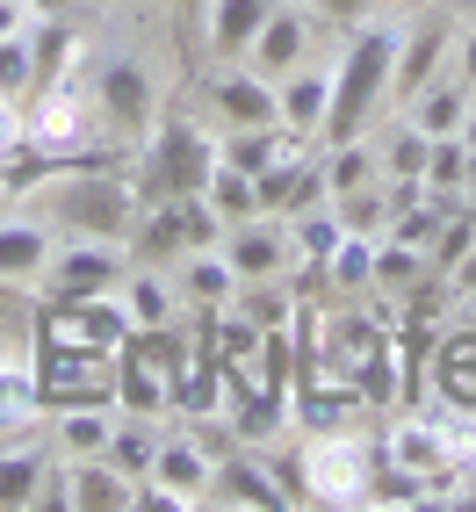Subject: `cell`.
<instances>
[{
  "label": "cell",
  "instance_id": "f546056e",
  "mask_svg": "<svg viewBox=\"0 0 476 512\" xmlns=\"http://www.w3.org/2000/svg\"><path fill=\"white\" fill-rule=\"evenodd\" d=\"M44 448H0V505H37V484H44Z\"/></svg>",
  "mask_w": 476,
  "mask_h": 512
},
{
  "label": "cell",
  "instance_id": "e0dca14e",
  "mask_svg": "<svg viewBox=\"0 0 476 512\" xmlns=\"http://www.w3.org/2000/svg\"><path fill=\"white\" fill-rule=\"evenodd\" d=\"M303 51H311V22H303L296 8H275V15H267V29L253 37L246 65H253V73H267V80H282V73H296V65H303Z\"/></svg>",
  "mask_w": 476,
  "mask_h": 512
},
{
  "label": "cell",
  "instance_id": "ffe728a7",
  "mask_svg": "<svg viewBox=\"0 0 476 512\" xmlns=\"http://www.w3.org/2000/svg\"><path fill=\"white\" fill-rule=\"evenodd\" d=\"M210 455L195 448V440H159V455H152V484H166L181 505H202L210 498Z\"/></svg>",
  "mask_w": 476,
  "mask_h": 512
},
{
  "label": "cell",
  "instance_id": "1f68e13d",
  "mask_svg": "<svg viewBox=\"0 0 476 512\" xmlns=\"http://www.w3.org/2000/svg\"><path fill=\"white\" fill-rule=\"evenodd\" d=\"M325 188H332V202H347V195H361V188H376V152H368L361 138H347V145H332V166H325Z\"/></svg>",
  "mask_w": 476,
  "mask_h": 512
},
{
  "label": "cell",
  "instance_id": "ee69618b",
  "mask_svg": "<svg viewBox=\"0 0 476 512\" xmlns=\"http://www.w3.org/2000/svg\"><path fill=\"white\" fill-rule=\"evenodd\" d=\"M318 15H332V22H368V0H318Z\"/></svg>",
  "mask_w": 476,
  "mask_h": 512
},
{
  "label": "cell",
  "instance_id": "484cf974",
  "mask_svg": "<svg viewBox=\"0 0 476 512\" xmlns=\"http://www.w3.org/2000/svg\"><path fill=\"white\" fill-rule=\"evenodd\" d=\"M469 116V80H433L419 101H412V123L426 130V138H455Z\"/></svg>",
  "mask_w": 476,
  "mask_h": 512
},
{
  "label": "cell",
  "instance_id": "836d02e7",
  "mask_svg": "<svg viewBox=\"0 0 476 512\" xmlns=\"http://www.w3.org/2000/svg\"><path fill=\"white\" fill-rule=\"evenodd\" d=\"M181 282H188L195 303H231V296H238V275H231V260H224L217 246L188 253V275H181Z\"/></svg>",
  "mask_w": 476,
  "mask_h": 512
},
{
  "label": "cell",
  "instance_id": "9a60e30c",
  "mask_svg": "<svg viewBox=\"0 0 476 512\" xmlns=\"http://www.w3.org/2000/svg\"><path fill=\"white\" fill-rule=\"evenodd\" d=\"M51 231L44 224H29V217H0V282H15V289H37L44 282V267H51Z\"/></svg>",
  "mask_w": 476,
  "mask_h": 512
},
{
  "label": "cell",
  "instance_id": "ba28073f",
  "mask_svg": "<svg viewBox=\"0 0 476 512\" xmlns=\"http://www.w3.org/2000/svg\"><path fill=\"white\" fill-rule=\"evenodd\" d=\"M217 253L231 260V275H238V282H275L282 267H289V231L246 217V224H231V231L217 238Z\"/></svg>",
  "mask_w": 476,
  "mask_h": 512
},
{
  "label": "cell",
  "instance_id": "f35d334b",
  "mask_svg": "<svg viewBox=\"0 0 476 512\" xmlns=\"http://www.w3.org/2000/svg\"><path fill=\"white\" fill-rule=\"evenodd\" d=\"M37 94V58H29V29L22 37H0V101Z\"/></svg>",
  "mask_w": 476,
  "mask_h": 512
},
{
  "label": "cell",
  "instance_id": "30bf717a",
  "mask_svg": "<svg viewBox=\"0 0 476 512\" xmlns=\"http://www.w3.org/2000/svg\"><path fill=\"white\" fill-rule=\"evenodd\" d=\"M448 51H455V29L448 22H419L412 37L397 44V73H390V94H404V101H419L440 73H448Z\"/></svg>",
  "mask_w": 476,
  "mask_h": 512
},
{
  "label": "cell",
  "instance_id": "74e56055",
  "mask_svg": "<svg viewBox=\"0 0 476 512\" xmlns=\"http://www.w3.org/2000/svg\"><path fill=\"white\" fill-rule=\"evenodd\" d=\"M152 455H159V440H152L138 419H116V433H109V462H116L123 476H152Z\"/></svg>",
  "mask_w": 476,
  "mask_h": 512
},
{
  "label": "cell",
  "instance_id": "ab89813d",
  "mask_svg": "<svg viewBox=\"0 0 476 512\" xmlns=\"http://www.w3.org/2000/svg\"><path fill=\"white\" fill-rule=\"evenodd\" d=\"M332 282H339V289L376 282V238H361V231H347V238H339V253H332Z\"/></svg>",
  "mask_w": 476,
  "mask_h": 512
},
{
  "label": "cell",
  "instance_id": "e575fe53",
  "mask_svg": "<svg viewBox=\"0 0 476 512\" xmlns=\"http://www.w3.org/2000/svg\"><path fill=\"white\" fill-rule=\"evenodd\" d=\"M138 253L166 260V253H195V238H188V217H181V202H159V210L138 224Z\"/></svg>",
  "mask_w": 476,
  "mask_h": 512
},
{
  "label": "cell",
  "instance_id": "6da1fadb",
  "mask_svg": "<svg viewBox=\"0 0 476 512\" xmlns=\"http://www.w3.org/2000/svg\"><path fill=\"white\" fill-rule=\"evenodd\" d=\"M397 29L390 22H354V44L332 65V109H325V145H347L368 130V116L390 101V73H397Z\"/></svg>",
  "mask_w": 476,
  "mask_h": 512
},
{
  "label": "cell",
  "instance_id": "d6a6232c",
  "mask_svg": "<svg viewBox=\"0 0 476 512\" xmlns=\"http://www.w3.org/2000/svg\"><path fill=\"white\" fill-rule=\"evenodd\" d=\"M282 152H289V145H282V123H275V130H231V138L217 145V159H231L238 174H267Z\"/></svg>",
  "mask_w": 476,
  "mask_h": 512
},
{
  "label": "cell",
  "instance_id": "b9f144b4",
  "mask_svg": "<svg viewBox=\"0 0 476 512\" xmlns=\"http://www.w3.org/2000/svg\"><path fill=\"white\" fill-rule=\"evenodd\" d=\"M238 311H246L253 325H267V332H282V318H289V311H282V296L267 289V282H260V296H246V303H238Z\"/></svg>",
  "mask_w": 476,
  "mask_h": 512
},
{
  "label": "cell",
  "instance_id": "4dcf8cb0",
  "mask_svg": "<svg viewBox=\"0 0 476 512\" xmlns=\"http://www.w3.org/2000/svg\"><path fill=\"white\" fill-rule=\"evenodd\" d=\"M44 412V390H37V361H0V419L29 426Z\"/></svg>",
  "mask_w": 476,
  "mask_h": 512
},
{
  "label": "cell",
  "instance_id": "5b68a950",
  "mask_svg": "<svg viewBox=\"0 0 476 512\" xmlns=\"http://www.w3.org/2000/svg\"><path fill=\"white\" fill-rule=\"evenodd\" d=\"M94 116H101V130H116V138H145V130L159 123V94H152L145 58H109V65H101Z\"/></svg>",
  "mask_w": 476,
  "mask_h": 512
},
{
  "label": "cell",
  "instance_id": "83f0119b",
  "mask_svg": "<svg viewBox=\"0 0 476 512\" xmlns=\"http://www.w3.org/2000/svg\"><path fill=\"white\" fill-rule=\"evenodd\" d=\"M80 37L65 29V15H37V29H29V58H37V87L65 80V65H73Z\"/></svg>",
  "mask_w": 476,
  "mask_h": 512
},
{
  "label": "cell",
  "instance_id": "f6af8a7d",
  "mask_svg": "<svg viewBox=\"0 0 476 512\" xmlns=\"http://www.w3.org/2000/svg\"><path fill=\"white\" fill-rule=\"evenodd\" d=\"M22 145V116H15V101H0V159H8Z\"/></svg>",
  "mask_w": 476,
  "mask_h": 512
},
{
  "label": "cell",
  "instance_id": "2e32d148",
  "mask_svg": "<svg viewBox=\"0 0 476 512\" xmlns=\"http://www.w3.org/2000/svg\"><path fill=\"white\" fill-rule=\"evenodd\" d=\"M433 397L455 412H476V325L433 339Z\"/></svg>",
  "mask_w": 476,
  "mask_h": 512
},
{
  "label": "cell",
  "instance_id": "277c9868",
  "mask_svg": "<svg viewBox=\"0 0 476 512\" xmlns=\"http://www.w3.org/2000/svg\"><path fill=\"white\" fill-rule=\"evenodd\" d=\"M37 390L44 404H116V354L37 339Z\"/></svg>",
  "mask_w": 476,
  "mask_h": 512
},
{
  "label": "cell",
  "instance_id": "7dc6e473",
  "mask_svg": "<svg viewBox=\"0 0 476 512\" xmlns=\"http://www.w3.org/2000/svg\"><path fill=\"white\" fill-rule=\"evenodd\" d=\"M462 145H469V159H476V94H469V116H462Z\"/></svg>",
  "mask_w": 476,
  "mask_h": 512
},
{
  "label": "cell",
  "instance_id": "681fc988",
  "mask_svg": "<svg viewBox=\"0 0 476 512\" xmlns=\"http://www.w3.org/2000/svg\"><path fill=\"white\" fill-rule=\"evenodd\" d=\"M174 8H181L188 22H202V8H210V0H174Z\"/></svg>",
  "mask_w": 476,
  "mask_h": 512
},
{
  "label": "cell",
  "instance_id": "44dd1931",
  "mask_svg": "<svg viewBox=\"0 0 476 512\" xmlns=\"http://www.w3.org/2000/svg\"><path fill=\"white\" fill-rule=\"evenodd\" d=\"M138 476H123L109 455H73V505L80 512H130Z\"/></svg>",
  "mask_w": 476,
  "mask_h": 512
},
{
  "label": "cell",
  "instance_id": "3957f363",
  "mask_svg": "<svg viewBox=\"0 0 476 512\" xmlns=\"http://www.w3.org/2000/svg\"><path fill=\"white\" fill-rule=\"evenodd\" d=\"M217 174V145L202 138L188 116H174L166 130H152V152H145V188L152 202H181V195H202Z\"/></svg>",
  "mask_w": 476,
  "mask_h": 512
},
{
  "label": "cell",
  "instance_id": "bcb514c9",
  "mask_svg": "<svg viewBox=\"0 0 476 512\" xmlns=\"http://www.w3.org/2000/svg\"><path fill=\"white\" fill-rule=\"evenodd\" d=\"M455 80H469V87H476V37L455 51Z\"/></svg>",
  "mask_w": 476,
  "mask_h": 512
},
{
  "label": "cell",
  "instance_id": "7a4b0ae2",
  "mask_svg": "<svg viewBox=\"0 0 476 512\" xmlns=\"http://www.w3.org/2000/svg\"><path fill=\"white\" fill-rule=\"evenodd\" d=\"M51 217L80 238H123L138 224V195H130L116 174H101V166H80V174H65V188L51 195Z\"/></svg>",
  "mask_w": 476,
  "mask_h": 512
},
{
  "label": "cell",
  "instance_id": "c3c4849f",
  "mask_svg": "<svg viewBox=\"0 0 476 512\" xmlns=\"http://www.w3.org/2000/svg\"><path fill=\"white\" fill-rule=\"evenodd\" d=\"M73 0H29V15H65Z\"/></svg>",
  "mask_w": 476,
  "mask_h": 512
},
{
  "label": "cell",
  "instance_id": "5bb4252c",
  "mask_svg": "<svg viewBox=\"0 0 476 512\" xmlns=\"http://www.w3.org/2000/svg\"><path fill=\"white\" fill-rule=\"evenodd\" d=\"M166 404H174V375L152 368L145 354L116 347V412H123V419H159Z\"/></svg>",
  "mask_w": 476,
  "mask_h": 512
},
{
  "label": "cell",
  "instance_id": "f1b7e54d",
  "mask_svg": "<svg viewBox=\"0 0 476 512\" xmlns=\"http://www.w3.org/2000/svg\"><path fill=\"white\" fill-rule=\"evenodd\" d=\"M109 404H65V419H58V440H65V455H109Z\"/></svg>",
  "mask_w": 476,
  "mask_h": 512
},
{
  "label": "cell",
  "instance_id": "60d3db41",
  "mask_svg": "<svg viewBox=\"0 0 476 512\" xmlns=\"http://www.w3.org/2000/svg\"><path fill=\"white\" fill-rule=\"evenodd\" d=\"M339 224H347V231H361V238H383V231H390V195H383V188H361V195H347V202H339Z\"/></svg>",
  "mask_w": 476,
  "mask_h": 512
},
{
  "label": "cell",
  "instance_id": "d590c367",
  "mask_svg": "<svg viewBox=\"0 0 476 512\" xmlns=\"http://www.w3.org/2000/svg\"><path fill=\"white\" fill-rule=\"evenodd\" d=\"M426 159H433V138L419 123H404L397 138H390V152H383V174L390 181H426Z\"/></svg>",
  "mask_w": 476,
  "mask_h": 512
},
{
  "label": "cell",
  "instance_id": "4fadbf2b",
  "mask_svg": "<svg viewBox=\"0 0 476 512\" xmlns=\"http://www.w3.org/2000/svg\"><path fill=\"white\" fill-rule=\"evenodd\" d=\"M22 138H37L44 152H73V145H87V109H80V94L65 87V80L37 87V116L22 123Z\"/></svg>",
  "mask_w": 476,
  "mask_h": 512
},
{
  "label": "cell",
  "instance_id": "ac0fdd59",
  "mask_svg": "<svg viewBox=\"0 0 476 512\" xmlns=\"http://www.w3.org/2000/svg\"><path fill=\"white\" fill-rule=\"evenodd\" d=\"M275 109H282V130H296V138H318L325 130V109H332V73H282L275 80Z\"/></svg>",
  "mask_w": 476,
  "mask_h": 512
},
{
  "label": "cell",
  "instance_id": "9c48e42d",
  "mask_svg": "<svg viewBox=\"0 0 476 512\" xmlns=\"http://www.w3.org/2000/svg\"><path fill=\"white\" fill-rule=\"evenodd\" d=\"M210 101H217V116L231 123V130H275L282 123V109H275V80L267 73H210Z\"/></svg>",
  "mask_w": 476,
  "mask_h": 512
},
{
  "label": "cell",
  "instance_id": "f907efd6",
  "mask_svg": "<svg viewBox=\"0 0 476 512\" xmlns=\"http://www.w3.org/2000/svg\"><path fill=\"white\" fill-rule=\"evenodd\" d=\"M8 303H15V282H0V318H8Z\"/></svg>",
  "mask_w": 476,
  "mask_h": 512
},
{
  "label": "cell",
  "instance_id": "8992f818",
  "mask_svg": "<svg viewBox=\"0 0 476 512\" xmlns=\"http://www.w3.org/2000/svg\"><path fill=\"white\" fill-rule=\"evenodd\" d=\"M303 476H311V505H361V484H368V448L354 440H311L303 448Z\"/></svg>",
  "mask_w": 476,
  "mask_h": 512
},
{
  "label": "cell",
  "instance_id": "d6986e66",
  "mask_svg": "<svg viewBox=\"0 0 476 512\" xmlns=\"http://www.w3.org/2000/svg\"><path fill=\"white\" fill-rule=\"evenodd\" d=\"M210 498H217V505H260V512H282L275 476H267V462H253V455H224V462L210 469Z\"/></svg>",
  "mask_w": 476,
  "mask_h": 512
},
{
  "label": "cell",
  "instance_id": "8fae6325",
  "mask_svg": "<svg viewBox=\"0 0 476 512\" xmlns=\"http://www.w3.org/2000/svg\"><path fill=\"white\" fill-rule=\"evenodd\" d=\"M282 0H210L202 8V37H210V58H224V65H238L253 51V37L267 29V15H275Z\"/></svg>",
  "mask_w": 476,
  "mask_h": 512
},
{
  "label": "cell",
  "instance_id": "603a6c76",
  "mask_svg": "<svg viewBox=\"0 0 476 512\" xmlns=\"http://www.w3.org/2000/svg\"><path fill=\"white\" fill-rule=\"evenodd\" d=\"M123 318L138 325V332H145V325H181V289H174V282H159L152 267H145V275H130V282H123Z\"/></svg>",
  "mask_w": 476,
  "mask_h": 512
},
{
  "label": "cell",
  "instance_id": "4316f807",
  "mask_svg": "<svg viewBox=\"0 0 476 512\" xmlns=\"http://www.w3.org/2000/svg\"><path fill=\"white\" fill-rule=\"evenodd\" d=\"M339 238H347L339 210H303V217H296V231H289V260H303V267H332Z\"/></svg>",
  "mask_w": 476,
  "mask_h": 512
},
{
  "label": "cell",
  "instance_id": "cb8c5ba5",
  "mask_svg": "<svg viewBox=\"0 0 476 512\" xmlns=\"http://www.w3.org/2000/svg\"><path fill=\"white\" fill-rule=\"evenodd\" d=\"M347 375H354V397L368 404V412H383V404H397V397H404V361L383 347V339H376V347H368Z\"/></svg>",
  "mask_w": 476,
  "mask_h": 512
},
{
  "label": "cell",
  "instance_id": "d4e9b609",
  "mask_svg": "<svg viewBox=\"0 0 476 512\" xmlns=\"http://www.w3.org/2000/svg\"><path fill=\"white\" fill-rule=\"evenodd\" d=\"M202 202H210V210L224 217V231H231V224H246V217H267V210H260V181H253V174H238L231 159H217V174H210V188H202Z\"/></svg>",
  "mask_w": 476,
  "mask_h": 512
},
{
  "label": "cell",
  "instance_id": "52a82bcc",
  "mask_svg": "<svg viewBox=\"0 0 476 512\" xmlns=\"http://www.w3.org/2000/svg\"><path fill=\"white\" fill-rule=\"evenodd\" d=\"M123 282V260L109 238H87V246H58L44 267V296H109Z\"/></svg>",
  "mask_w": 476,
  "mask_h": 512
},
{
  "label": "cell",
  "instance_id": "7402d4cb",
  "mask_svg": "<svg viewBox=\"0 0 476 512\" xmlns=\"http://www.w3.org/2000/svg\"><path fill=\"white\" fill-rule=\"evenodd\" d=\"M426 476L412 462H397L383 448H368V484H361V505H426Z\"/></svg>",
  "mask_w": 476,
  "mask_h": 512
},
{
  "label": "cell",
  "instance_id": "7c38bea8",
  "mask_svg": "<svg viewBox=\"0 0 476 512\" xmlns=\"http://www.w3.org/2000/svg\"><path fill=\"white\" fill-rule=\"evenodd\" d=\"M260 181V210H275V217H303V210H318V202L332 195L325 188V166H311V159H275L267 174H253Z\"/></svg>",
  "mask_w": 476,
  "mask_h": 512
},
{
  "label": "cell",
  "instance_id": "8d00e7d4",
  "mask_svg": "<svg viewBox=\"0 0 476 512\" xmlns=\"http://www.w3.org/2000/svg\"><path fill=\"white\" fill-rule=\"evenodd\" d=\"M419 275H426V253L383 231V238H376V282H383V289H412Z\"/></svg>",
  "mask_w": 476,
  "mask_h": 512
},
{
  "label": "cell",
  "instance_id": "7bdbcfd3",
  "mask_svg": "<svg viewBox=\"0 0 476 512\" xmlns=\"http://www.w3.org/2000/svg\"><path fill=\"white\" fill-rule=\"evenodd\" d=\"M29 22H37V15H29V0H0V37H22Z\"/></svg>",
  "mask_w": 476,
  "mask_h": 512
}]
</instances>
